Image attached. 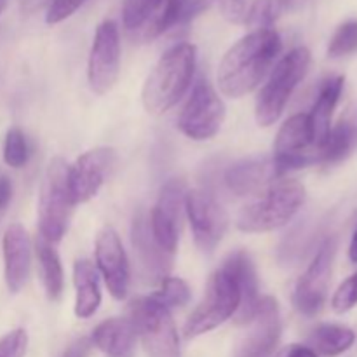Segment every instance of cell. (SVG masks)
Wrapping results in <instances>:
<instances>
[{
  "label": "cell",
  "instance_id": "obj_13",
  "mask_svg": "<svg viewBox=\"0 0 357 357\" xmlns=\"http://www.w3.org/2000/svg\"><path fill=\"white\" fill-rule=\"evenodd\" d=\"M187 192L183 180H169L160 190L159 199L149 216L153 237L171 255H174L178 248Z\"/></svg>",
  "mask_w": 357,
  "mask_h": 357
},
{
  "label": "cell",
  "instance_id": "obj_21",
  "mask_svg": "<svg viewBox=\"0 0 357 357\" xmlns=\"http://www.w3.org/2000/svg\"><path fill=\"white\" fill-rule=\"evenodd\" d=\"M357 146V103L347 108L340 121L330 129L326 139L317 150L323 164H337L347 159Z\"/></svg>",
  "mask_w": 357,
  "mask_h": 357
},
{
  "label": "cell",
  "instance_id": "obj_7",
  "mask_svg": "<svg viewBox=\"0 0 357 357\" xmlns=\"http://www.w3.org/2000/svg\"><path fill=\"white\" fill-rule=\"evenodd\" d=\"M131 323L149 357H180V340L169 309L152 296L131 303Z\"/></svg>",
  "mask_w": 357,
  "mask_h": 357
},
{
  "label": "cell",
  "instance_id": "obj_15",
  "mask_svg": "<svg viewBox=\"0 0 357 357\" xmlns=\"http://www.w3.org/2000/svg\"><path fill=\"white\" fill-rule=\"evenodd\" d=\"M96 267L115 300H124L129 289V264L119 234L105 227L96 237Z\"/></svg>",
  "mask_w": 357,
  "mask_h": 357
},
{
  "label": "cell",
  "instance_id": "obj_30",
  "mask_svg": "<svg viewBox=\"0 0 357 357\" xmlns=\"http://www.w3.org/2000/svg\"><path fill=\"white\" fill-rule=\"evenodd\" d=\"M357 52V20H349L337 28L328 45L330 58H345Z\"/></svg>",
  "mask_w": 357,
  "mask_h": 357
},
{
  "label": "cell",
  "instance_id": "obj_6",
  "mask_svg": "<svg viewBox=\"0 0 357 357\" xmlns=\"http://www.w3.org/2000/svg\"><path fill=\"white\" fill-rule=\"evenodd\" d=\"M237 305H239L237 282L232 272L222 265V268H218L209 278L204 296L185 323V337L195 338L215 330L236 314Z\"/></svg>",
  "mask_w": 357,
  "mask_h": 357
},
{
  "label": "cell",
  "instance_id": "obj_39",
  "mask_svg": "<svg viewBox=\"0 0 357 357\" xmlns=\"http://www.w3.org/2000/svg\"><path fill=\"white\" fill-rule=\"evenodd\" d=\"M349 258H351L352 264H357V227L354 230V236H352L351 246H349Z\"/></svg>",
  "mask_w": 357,
  "mask_h": 357
},
{
  "label": "cell",
  "instance_id": "obj_35",
  "mask_svg": "<svg viewBox=\"0 0 357 357\" xmlns=\"http://www.w3.org/2000/svg\"><path fill=\"white\" fill-rule=\"evenodd\" d=\"M222 16L229 23H244L248 9H250V0H216Z\"/></svg>",
  "mask_w": 357,
  "mask_h": 357
},
{
  "label": "cell",
  "instance_id": "obj_17",
  "mask_svg": "<svg viewBox=\"0 0 357 357\" xmlns=\"http://www.w3.org/2000/svg\"><path fill=\"white\" fill-rule=\"evenodd\" d=\"M250 324L251 331L237 347L236 357H268L281 338V314L272 296L260 300L258 312Z\"/></svg>",
  "mask_w": 357,
  "mask_h": 357
},
{
  "label": "cell",
  "instance_id": "obj_27",
  "mask_svg": "<svg viewBox=\"0 0 357 357\" xmlns=\"http://www.w3.org/2000/svg\"><path fill=\"white\" fill-rule=\"evenodd\" d=\"M164 0H124L122 23L129 31H146L159 16Z\"/></svg>",
  "mask_w": 357,
  "mask_h": 357
},
{
  "label": "cell",
  "instance_id": "obj_2",
  "mask_svg": "<svg viewBox=\"0 0 357 357\" xmlns=\"http://www.w3.org/2000/svg\"><path fill=\"white\" fill-rule=\"evenodd\" d=\"M197 49L188 42L173 45L159 58L143 86V107L149 114L162 115L181 100L190 87Z\"/></svg>",
  "mask_w": 357,
  "mask_h": 357
},
{
  "label": "cell",
  "instance_id": "obj_26",
  "mask_svg": "<svg viewBox=\"0 0 357 357\" xmlns=\"http://www.w3.org/2000/svg\"><path fill=\"white\" fill-rule=\"evenodd\" d=\"M35 250H37L38 265H40L42 282H44L45 293L51 300H58L63 293V282H65V275H63L61 260H59L58 253H56L54 246L49 241L42 239L40 236L37 237L35 243Z\"/></svg>",
  "mask_w": 357,
  "mask_h": 357
},
{
  "label": "cell",
  "instance_id": "obj_5",
  "mask_svg": "<svg viewBox=\"0 0 357 357\" xmlns=\"http://www.w3.org/2000/svg\"><path fill=\"white\" fill-rule=\"evenodd\" d=\"M68 169L70 166L61 157H54L49 162L42 183L38 201V232L42 239L51 244L63 239L75 206L68 187Z\"/></svg>",
  "mask_w": 357,
  "mask_h": 357
},
{
  "label": "cell",
  "instance_id": "obj_23",
  "mask_svg": "<svg viewBox=\"0 0 357 357\" xmlns=\"http://www.w3.org/2000/svg\"><path fill=\"white\" fill-rule=\"evenodd\" d=\"M136 330L131 319H108L98 324L91 342L108 357H131L136 345Z\"/></svg>",
  "mask_w": 357,
  "mask_h": 357
},
{
  "label": "cell",
  "instance_id": "obj_29",
  "mask_svg": "<svg viewBox=\"0 0 357 357\" xmlns=\"http://www.w3.org/2000/svg\"><path fill=\"white\" fill-rule=\"evenodd\" d=\"M153 300L164 305L166 309H173V307H183L187 305L190 300V288L187 282L180 278H169L160 281L159 291L152 295Z\"/></svg>",
  "mask_w": 357,
  "mask_h": 357
},
{
  "label": "cell",
  "instance_id": "obj_40",
  "mask_svg": "<svg viewBox=\"0 0 357 357\" xmlns=\"http://www.w3.org/2000/svg\"><path fill=\"white\" fill-rule=\"evenodd\" d=\"M286 3V9H296V7H300L303 3V0H284Z\"/></svg>",
  "mask_w": 357,
  "mask_h": 357
},
{
  "label": "cell",
  "instance_id": "obj_11",
  "mask_svg": "<svg viewBox=\"0 0 357 357\" xmlns=\"http://www.w3.org/2000/svg\"><path fill=\"white\" fill-rule=\"evenodd\" d=\"M272 159L282 174L291 169H300V167L319 162L309 115L296 114L282 124L278 132V138H275Z\"/></svg>",
  "mask_w": 357,
  "mask_h": 357
},
{
  "label": "cell",
  "instance_id": "obj_14",
  "mask_svg": "<svg viewBox=\"0 0 357 357\" xmlns=\"http://www.w3.org/2000/svg\"><path fill=\"white\" fill-rule=\"evenodd\" d=\"M115 150L100 146L82 153L68 169L70 194L75 204L93 199L115 166Z\"/></svg>",
  "mask_w": 357,
  "mask_h": 357
},
{
  "label": "cell",
  "instance_id": "obj_22",
  "mask_svg": "<svg viewBox=\"0 0 357 357\" xmlns=\"http://www.w3.org/2000/svg\"><path fill=\"white\" fill-rule=\"evenodd\" d=\"M344 84L345 79L342 75L330 77V79L324 80L312 110H310V114H307L309 115L310 129H312L314 145H316L317 150H319V146L323 145L328 132H330L331 117H333V112L342 96Z\"/></svg>",
  "mask_w": 357,
  "mask_h": 357
},
{
  "label": "cell",
  "instance_id": "obj_38",
  "mask_svg": "<svg viewBox=\"0 0 357 357\" xmlns=\"http://www.w3.org/2000/svg\"><path fill=\"white\" fill-rule=\"evenodd\" d=\"M275 357H319V356L309 347H303V345H291V347H286L284 351L279 352Z\"/></svg>",
  "mask_w": 357,
  "mask_h": 357
},
{
  "label": "cell",
  "instance_id": "obj_12",
  "mask_svg": "<svg viewBox=\"0 0 357 357\" xmlns=\"http://www.w3.org/2000/svg\"><path fill=\"white\" fill-rule=\"evenodd\" d=\"M185 211L190 220L195 244L204 253H211L225 234L229 216L218 199L202 188L187 192Z\"/></svg>",
  "mask_w": 357,
  "mask_h": 357
},
{
  "label": "cell",
  "instance_id": "obj_16",
  "mask_svg": "<svg viewBox=\"0 0 357 357\" xmlns=\"http://www.w3.org/2000/svg\"><path fill=\"white\" fill-rule=\"evenodd\" d=\"M132 248L139 272L146 282H160L167 278L173 267V255L167 253L153 237L150 229V218L143 211L135 215L131 229Z\"/></svg>",
  "mask_w": 357,
  "mask_h": 357
},
{
  "label": "cell",
  "instance_id": "obj_41",
  "mask_svg": "<svg viewBox=\"0 0 357 357\" xmlns=\"http://www.w3.org/2000/svg\"><path fill=\"white\" fill-rule=\"evenodd\" d=\"M6 2L7 0H0V14H2V10L6 9Z\"/></svg>",
  "mask_w": 357,
  "mask_h": 357
},
{
  "label": "cell",
  "instance_id": "obj_36",
  "mask_svg": "<svg viewBox=\"0 0 357 357\" xmlns=\"http://www.w3.org/2000/svg\"><path fill=\"white\" fill-rule=\"evenodd\" d=\"M91 349H93V342L91 338H77L73 344H70V347L66 349L63 357H89Z\"/></svg>",
  "mask_w": 357,
  "mask_h": 357
},
{
  "label": "cell",
  "instance_id": "obj_20",
  "mask_svg": "<svg viewBox=\"0 0 357 357\" xmlns=\"http://www.w3.org/2000/svg\"><path fill=\"white\" fill-rule=\"evenodd\" d=\"M227 268L232 272L234 279L239 288V305H237L234 321L236 324H250L255 319L260 305V293H258V278L250 255L244 251H236L223 261Z\"/></svg>",
  "mask_w": 357,
  "mask_h": 357
},
{
  "label": "cell",
  "instance_id": "obj_34",
  "mask_svg": "<svg viewBox=\"0 0 357 357\" xmlns=\"http://www.w3.org/2000/svg\"><path fill=\"white\" fill-rule=\"evenodd\" d=\"M28 349V335L24 330H14L0 340V357H24Z\"/></svg>",
  "mask_w": 357,
  "mask_h": 357
},
{
  "label": "cell",
  "instance_id": "obj_28",
  "mask_svg": "<svg viewBox=\"0 0 357 357\" xmlns=\"http://www.w3.org/2000/svg\"><path fill=\"white\" fill-rule=\"evenodd\" d=\"M284 9V0H255L248 9L244 23L251 28V31L272 30V24L282 16Z\"/></svg>",
  "mask_w": 357,
  "mask_h": 357
},
{
  "label": "cell",
  "instance_id": "obj_31",
  "mask_svg": "<svg viewBox=\"0 0 357 357\" xmlns=\"http://www.w3.org/2000/svg\"><path fill=\"white\" fill-rule=\"evenodd\" d=\"M30 159V149L24 132L20 128H10L3 142V160L10 167H23Z\"/></svg>",
  "mask_w": 357,
  "mask_h": 357
},
{
  "label": "cell",
  "instance_id": "obj_19",
  "mask_svg": "<svg viewBox=\"0 0 357 357\" xmlns=\"http://www.w3.org/2000/svg\"><path fill=\"white\" fill-rule=\"evenodd\" d=\"M3 275L10 293H17L26 284L31 265V243L28 232L20 223L7 227L2 241Z\"/></svg>",
  "mask_w": 357,
  "mask_h": 357
},
{
  "label": "cell",
  "instance_id": "obj_25",
  "mask_svg": "<svg viewBox=\"0 0 357 357\" xmlns=\"http://www.w3.org/2000/svg\"><path fill=\"white\" fill-rule=\"evenodd\" d=\"M356 333L347 326L340 324H321L309 337V349L316 354L326 357H337L354 345Z\"/></svg>",
  "mask_w": 357,
  "mask_h": 357
},
{
  "label": "cell",
  "instance_id": "obj_1",
  "mask_svg": "<svg viewBox=\"0 0 357 357\" xmlns=\"http://www.w3.org/2000/svg\"><path fill=\"white\" fill-rule=\"evenodd\" d=\"M281 47V37L275 30H257L241 38L220 63V91L229 98H243L257 89Z\"/></svg>",
  "mask_w": 357,
  "mask_h": 357
},
{
  "label": "cell",
  "instance_id": "obj_37",
  "mask_svg": "<svg viewBox=\"0 0 357 357\" xmlns=\"http://www.w3.org/2000/svg\"><path fill=\"white\" fill-rule=\"evenodd\" d=\"M10 199H13V183L6 174L0 173V211L9 206Z\"/></svg>",
  "mask_w": 357,
  "mask_h": 357
},
{
  "label": "cell",
  "instance_id": "obj_8",
  "mask_svg": "<svg viewBox=\"0 0 357 357\" xmlns=\"http://www.w3.org/2000/svg\"><path fill=\"white\" fill-rule=\"evenodd\" d=\"M223 121H225V105L222 98L209 84V80L201 79L194 86L185 107L181 108L178 128L190 139L204 142L218 135Z\"/></svg>",
  "mask_w": 357,
  "mask_h": 357
},
{
  "label": "cell",
  "instance_id": "obj_33",
  "mask_svg": "<svg viewBox=\"0 0 357 357\" xmlns=\"http://www.w3.org/2000/svg\"><path fill=\"white\" fill-rule=\"evenodd\" d=\"M84 2L86 0H52L47 7V13H45V23L58 24L68 20L84 6Z\"/></svg>",
  "mask_w": 357,
  "mask_h": 357
},
{
  "label": "cell",
  "instance_id": "obj_10",
  "mask_svg": "<svg viewBox=\"0 0 357 357\" xmlns=\"http://www.w3.org/2000/svg\"><path fill=\"white\" fill-rule=\"evenodd\" d=\"M335 250H337V243H335L333 237H328L319 246L305 274L296 282L293 303L302 316H316L321 312L324 302H326L331 272H333Z\"/></svg>",
  "mask_w": 357,
  "mask_h": 357
},
{
  "label": "cell",
  "instance_id": "obj_4",
  "mask_svg": "<svg viewBox=\"0 0 357 357\" xmlns=\"http://www.w3.org/2000/svg\"><path fill=\"white\" fill-rule=\"evenodd\" d=\"M310 66V51L307 47H295L275 65L267 84L261 87L257 98L255 117L264 128L278 122L284 112L293 91L296 89Z\"/></svg>",
  "mask_w": 357,
  "mask_h": 357
},
{
  "label": "cell",
  "instance_id": "obj_32",
  "mask_svg": "<svg viewBox=\"0 0 357 357\" xmlns=\"http://www.w3.org/2000/svg\"><path fill=\"white\" fill-rule=\"evenodd\" d=\"M357 305V272L351 278L345 279L340 284V288L335 291L331 298V307L335 312L345 314Z\"/></svg>",
  "mask_w": 357,
  "mask_h": 357
},
{
  "label": "cell",
  "instance_id": "obj_24",
  "mask_svg": "<svg viewBox=\"0 0 357 357\" xmlns=\"http://www.w3.org/2000/svg\"><path fill=\"white\" fill-rule=\"evenodd\" d=\"M75 284V316L80 319L94 316L101 303L100 274L89 260H77L73 265Z\"/></svg>",
  "mask_w": 357,
  "mask_h": 357
},
{
  "label": "cell",
  "instance_id": "obj_9",
  "mask_svg": "<svg viewBox=\"0 0 357 357\" xmlns=\"http://www.w3.org/2000/svg\"><path fill=\"white\" fill-rule=\"evenodd\" d=\"M121 72V35L115 21L98 24L87 63V80L96 94H107Z\"/></svg>",
  "mask_w": 357,
  "mask_h": 357
},
{
  "label": "cell",
  "instance_id": "obj_18",
  "mask_svg": "<svg viewBox=\"0 0 357 357\" xmlns=\"http://www.w3.org/2000/svg\"><path fill=\"white\" fill-rule=\"evenodd\" d=\"M281 176L274 159L253 157L230 166L225 173V185L236 195H253L261 194Z\"/></svg>",
  "mask_w": 357,
  "mask_h": 357
},
{
  "label": "cell",
  "instance_id": "obj_3",
  "mask_svg": "<svg viewBox=\"0 0 357 357\" xmlns=\"http://www.w3.org/2000/svg\"><path fill=\"white\" fill-rule=\"evenodd\" d=\"M305 202V187L296 180H279L260 197L244 206L237 218L243 232L261 234L281 229L293 220Z\"/></svg>",
  "mask_w": 357,
  "mask_h": 357
}]
</instances>
